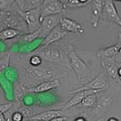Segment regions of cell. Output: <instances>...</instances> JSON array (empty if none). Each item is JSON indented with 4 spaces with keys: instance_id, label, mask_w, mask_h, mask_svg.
Listing matches in <instances>:
<instances>
[{
    "instance_id": "d6a6232c",
    "label": "cell",
    "mask_w": 121,
    "mask_h": 121,
    "mask_svg": "<svg viewBox=\"0 0 121 121\" xmlns=\"http://www.w3.org/2000/svg\"><path fill=\"white\" fill-rule=\"evenodd\" d=\"M74 120H76V121H86V119L84 118V117H78V118H76Z\"/></svg>"
},
{
    "instance_id": "d590c367",
    "label": "cell",
    "mask_w": 121,
    "mask_h": 121,
    "mask_svg": "<svg viewBox=\"0 0 121 121\" xmlns=\"http://www.w3.org/2000/svg\"><path fill=\"white\" fill-rule=\"evenodd\" d=\"M107 120H108V121H117L118 120H117V119H116V118H109Z\"/></svg>"
},
{
    "instance_id": "5b68a950",
    "label": "cell",
    "mask_w": 121,
    "mask_h": 121,
    "mask_svg": "<svg viewBox=\"0 0 121 121\" xmlns=\"http://www.w3.org/2000/svg\"><path fill=\"white\" fill-rule=\"evenodd\" d=\"M109 84V78L107 77L105 71L101 72L95 78L86 83H84L82 86L78 89L73 90V91H68L69 94H74L81 91H86V90H104Z\"/></svg>"
},
{
    "instance_id": "277c9868",
    "label": "cell",
    "mask_w": 121,
    "mask_h": 121,
    "mask_svg": "<svg viewBox=\"0 0 121 121\" xmlns=\"http://www.w3.org/2000/svg\"><path fill=\"white\" fill-rule=\"evenodd\" d=\"M24 72L28 78L37 81H46L56 78L55 70L44 66H33L31 65L24 67Z\"/></svg>"
},
{
    "instance_id": "d4e9b609",
    "label": "cell",
    "mask_w": 121,
    "mask_h": 121,
    "mask_svg": "<svg viewBox=\"0 0 121 121\" xmlns=\"http://www.w3.org/2000/svg\"><path fill=\"white\" fill-rule=\"evenodd\" d=\"M112 99L109 97H103L99 100L98 103V107H100L101 110H104V109L107 108L112 103Z\"/></svg>"
},
{
    "instance_id": "d6986e66",
    "label": "cell",
    "mask_w": 121,
    "mask_h": 121,
    "mask_svg": "<svg viewBox=\"0 0 121 121\" xmlns=\"http://www.w3.org/2000/svg\"><path fill=\"white\" fill-rule=\"evenodd\" d=\"M99 93V92L92 93V94H90L87 96H86L85 98L83 99V100L82 101V103H80L81 107H85V108H89V107H93L97 102Z\"/></svg>"
},
{
    "instance_id": "52a82bcc",
    "label": "cell",
    "mask_w": 121,
    "mask_h": 121,
    "mask_svg": "<svg viewBox=\"0 0 121 121\" xmlns=\"http://www.w3.org/2000/svg\"><path fill=\"white\" fill-rule=\"evenodd\" d=\"M0 28L4 29L7 28H13L20 30L22 23L16 14L10 11H0Z\"/></svg>"
},
{
    "instance_id": "e575fe53",
    "label": "cell",
    "mask_w": 121,
    "mask_h": 121,
    "mask_svg": "<svg viewBox=\"0 0 121 121\" xmlns=\"http://www.w3.org/2000/svg\"><path fill=\"white\" fill-rule=\"evenodd\" d=\"M119 36V40H118V43L120 45H121V33H119L118 34Z\"/></svg>"
},
{
    "instance_id": "8fae6325",
    "label": "cell",
    "mask_w": 121,
    "mask_h": 121,
    "mask_svg": "<svg viewBox=\"0 0 121 121\" xmlns=\"http://www.w3.org/2000/svg\"><path fill=\"white\" fill-rule=\"evenodd\" d=\"M91 18L93 28H97L103 17L104 0H91Z\"/></svg>"
},
{
    "instance_id": "83f0119b",
    "label": "cell",
    "mask_w": 121,
    "mask_h": 121,
    "mask_svg": "<svg viewBox=\"0 0 121 121\" xmlns=\"http://www.w3.org/2000/svg\"><path fill=\"white\" fill-rule=\"evenodd\" d=\"M13 103H2V104H0V110H1V112L4 114L5 112H7V111L10 110V109L11 108V107H12Z\"/></svg>"
},
{
    "instance_id": "484cf974",
    "label": "cell",
    "mask_w": 121,
    "mask_h": 121,
    "mask_svg": "<svg viewBox=\"0 0 121 121\" xmlns=\"http://www.w3.org/2000/svg\"><path fill=\"white\" fill-rule=\"evenodd\" d=\"M42 60L43 59L41 58V56H40L37 54H34L29 59V63H30V65H32L33 66H38L41 65Z\"/></svg>"
},
{
    "instance_id": "cb8c5ba5",
    "label": "cell",
    "mask_w": 121,
    "mask_h": 121,
    "mask_svg": "<svg viewBox=\"0 0 121 121\" xmlns=\"http://www.w3.org/2000/svg\"><path fill=\"white\" fill-rule=\"evenodd\" d=\"M10 59H11V56H10V54H7V56H3L0 60V73H3L6 69L8 68L10 64Z\"/></svg>"
},
{
    "instance_id": "74e56055",
    "label": "cell",
    "mask_w": 121,
    "mask_h": 121,
    "mask_svg": "<svg viewBox=\"0 0 121 121\" xmlns=\"http://www.w3.org/2000/svg\"><path fill=\"white\" fill-rule=\"evenodd\" d=\"M116 1H120V2H121V0H116Z\"/></svg>"
},
{
    "instance_id": "4dcf8cb0",
    "label": "cell",
    "mask_w": 121,
    "mask_h": 121,
    "mask_svg": "<svg viewBox=\"0 0 121 121\" xmlns=\"http://www.w3.org/2000/svg\"><path fill=\"white\" fill-rule=\"evenodd\" d=\"M65 120H68V118L65 116H60L53 118L51 121H65Z\"/></svg>"
},
{
    "instance_id": "30bf717a",
    "label": "cell",
    "mask_w": 121,
    "mask_h": 121,
    "mask_svg": "<svg viewBox=\"0 0 121 121\" xmlns=\"http://www.w3.org/2000/svg\"><path fill=\"white\" fill-rule=\"evenodd\" d=\"M102 19L106 22L116 23L121 26V18L118 14L113 0H104Z\"/></svg>"
},
{
    "instance_id": "f546056e",
    "label": "cell",
    "mask_w": 121,
    "mask_h": 121,
    "mask_svg": "<svg viewBox=\"0 0 121 121\" xmlns=\"http://www.w3.org/2000/svg\"><path fill=\"white\" fill-rule=\"evenodd\" d=\"M15 3H17L19 8L21 10H24V6H25V0H15Z\"/></svg>"
},
{
    "instance_id": "836d02e7",
    "label": "cell",
    "mask_w": 121,
    "mask_h": 121,
    "mask_svg": "<svg viewBox=\"0 0 121 121\" xmlns=\"http://www.w3.org/2000/svg\"><path fill=\"white\" fill-rule=\"evenodd\" d=\"M59 1L60 2V3H63V4L65 6V7H67V5H68V2H69V0H59Z\"/></svg>"
},
{
    "instance_id": "1f68e13d",
    "label": "cell",
    "mask_w": 121,
    "mask_h": 121,
    "mask_svg": "<svg viewBox=\"0 0 121 121\" xmlns=\"http://www.w3.org/2000/svg\"><path fill=\"white\" fill-rule=\"evenodd\" d=\"M5 120H7V119L5 118L4 116H3V113L0 110V121H5Z\"/></svg>"
},
{
    "instance_id": "ffe728a7",
    "label": "cell",
    "mask_w": 121,
    "mask_h": 121,
    "mask_svg": "<svg viewBox=\"0 0 121 121\" xmlns=\"http://www.w3.org/2000/svg\"><path fill=\"white\" fill-rule=\"evenodd\" d=\"M14 92H15V100L17 102H19L21 101L24 96L25 93L27 92L26 88H25V86L21 85L20 83L16 82L15 84V90H14Z\"/></svg>"
},
{
    "instance_id": "f35d334b",
    "label": "cell",
    "mask_w": 121,
    "mask_h": 121,
    "mask_svg": "<svg viewBox=\"0 0 121 121\" xmlns=\"http://www.w3.org/2000/svg\"><path fill=\"white\" fill-rule=\"evenodd\" d=\"M120 79H121V78H120Z\"/></svg>"
},
{
    "instance_id": "e0dca14e",
    "label": "cell",
    "mask_w": 121,
    "mask_h": 121,
    "mask_svg": "<svg viewBox=\"0 0 121 121\" xmlns=\"http://www.w3.org/2000/svg\"><path fill=\"white\" fill-rule=\"evenodd\" d=\"M120 44L117 42L116 44L107 48L102 49L98 52V56L101 59H106V58H112L116 57V56L119 53V48H120Z\"/></svg>"
},
{
    "instance_id": "ac0fdd59",
    "label": "cell",
    "mask_w": 121,
    "mask_h": 121,
    "mask_svg": "<svg viewBox=\"0 0 121 121\" xmlns=\"http://www.w3.org/2000/svg\"><path fill=\"white\" fill-rule=\"evenodd\" d=\"M22 34V32L19 29L13 28H7L0 30V39L3 40L15 38Z\"/></svg>"
},
{
    "instance_id": "8d00e7d4",
    "label": "cell",
    "mask_w": 121,
    "mask_h": 121,
    "mask_svg": "<svg viewBox=\"0 0 121 121\" xmlns=\"http://www.w3.org/2000/svg\"><path fill=\"white\" fill-rule=\"evenodd\" d=\"M119 75H120V78H121V66L119 67Z\"/></svg>"
},
{
    "instance_id": "44dd1931",
    "label": "cell",
    "mask_w": 121,
    "mask_h": 121,
    "mask_svg": "<svg viewBox=\"0 0 121 121\" xmlns=\"http://www.w3.org/2000/svg\"><path fill=\"white\" fill-rule=\"evenodd\" d=\"M15 4H17L15 0H0V11H10L11 9H14L15 11L18 7H14Z\"/></svg>"
},
{
    "instance_id": "7402d4cb",
    "label": "cell",
    "mask_w": 121,
    "mask_h": 121,
    "mask_svg": "<svg viewBox=\"0 0 121 121\" xmlns=\"http://www.w3.org/2000/svg\"><path fill=\"white\" fill-rule=\"evenodd\" d=\"M40 36V30H36L33 32H28V34H24L21 36V40L26 42H31L32 40H36V38H39Z\"/></svg>"
},
{
    "instance_id": "ba28073f",
    "label": "cell",
    "mask_w": 121,
    "mask_h": 121,
    "mask_svg": "<svg viewBox=\"0 0 121 121\" xmlns=\"http://www.w3.org/2000/svg\"><path fill=\"white\" fill-rule=\"evenodd\" d=\"M101 64L108 78H111L117 85H120L121 79L119 75V67L116 65V57L101 59Z\"/></svg>"
},
{
    "instance_id": "f1b7e54d",
    "label": "cell",
    "mask_w": 121,
    "mask_h": 121,
    "mask_svg": "<svg viewBox=\"0 0 121 121\" xmlns=\"http://www.w3.org/2000/svg\"><path fill=\"white\" fill-rule=\"evenodd\" d=\"M67 7H84L78 0H69L68 2V5Z\"/></svg>"
},
{
    "instance_id": "7a4b0ae2",
    "label": "cell",
    "mask_w": 121,
    "mask_h": 121,
    "mask_svg": "<svg viewBox=\"0 0 121 121\" xmlns=\"http://www.w3.org/2000/svg\"><path fill=\"white\" fill-rule=\"evenodd\" d=\"M16 11L25 21L27 26H28V32H33L40 28L41 20L43 19L40 7L31 10L18 9Z\"/></svg>"
},
{
    "instance_id": "9c48e42d",
    "label": "cell",
    "mask_w": 121,
    "mask_h": 121,
    "mask_svg": "<svg viewBox=\"0 0 121 121\" xmlns=\"http://www.w3.org/2000/svg\"><path fill=\"white\" fill-rule=\"evenodd\" d=\"M61 14H55L46 15L43 17L40 27L39 28L40 30V38H44L55 27L59 25L60 19L61 18Z\"/></svg>"
},
{
    "instance_id": "2e32d148",
    "label": "cell",
    "mask_w": 121,
    "mask_h": 121,
    "mask_svg": "<svg viewBox=\"0 0 121 121\" xmlns=\"http://www.w3.org/2000/svg\"><path fill=\"white\" fill-rule=\"evenodd\" d=\"M65 111L64 109L61 110H49L42 112L36 116L29 118V120H37V121H51L52 119L56 116H65Z\"/></svg>"
},
{
    "instance_id": "6da1fadb",
    "label": "cell",
    "mask_w": 121,
    "mask_h": 121,
    "mask_svg": "<svg viewBox=\"0 0 121 121\" xmlns=\"http://www.w3.org/2000/svg\"><path fill=\"white\" fill-rule=\"evenodd\" d=\"M68 53L69 52H65V51L60 49L58 47H50L49 44L42 46L34 52V54H37L41 56L43 60L49 63L63 65L69 70H72L68 58Z\"/></svg>"
},
{
    "instance_id": "7c38bea8",
    "label": "cell",
    "mask_w": 121,
    "mask_h": 121,
    "mask_svg": "<svg viewBox=\"0 0 121 121\" xmlns=\"http://www.w3.org/2000/svg\"><path fill=\"white\" fill-rule=\"evenodd\" d=\"M60 86V82L58 78H53L51 80H46L42 82L35 86H25L27 92L32 93H41L50 90L57 88Z\"/></svg>"
},
{
    "instance_id": "8992f818",
    "label": "cell",
    "mask_w": 121,
    "mask_h": 121,
    "mask_svg": "<svg viewBox=\"0 0 121 121\" xmlns=\"http://www.w3.org/2000/svg\"><path fill=\"white\" fill-rule=\"evenodd\" d=\"M65 6L59 0H43L40 6L42 18L46 15L64 14L65 11Z\"/></svg>"
},
{
    "instance_id": "603a6c76",
    "label": "cell",
    "mask_w": 121,
    "mask_h": 121,
    "mask_svg": "<svg viewBox=\"0 0 121 121\" xmlns=\"http://www.w3.org/2000/svg\"><path fill=\"white\" fill-rule=\"evenodd\" d=\"M43 0H25L24 10H31L39 7L41 5Z\"/></svg>"
},
{
    "instance_id": "5bb4252c",
    "label": "cell",
    "mask_w": 121,
    "mask_h": 121,
    "mask_svg": "<svg viewBox=\"0 0 121 121\" xmlns=\"http://www.w3.org/2000/svg\"><path fill=\"white\" fill-rule=\"evenodd\" d=\"M103 90H86V91H78V92H76L74 93L75 95L65 103L63 109L64 110H67V109H70L73 107L78 106V105H79L82 103L83 99L86 96H87L88 95H90V94L95 93V92H101Z\"/></svg>"
},
{
    "instance_id": "4fadbf2b",
    "label": "cell",
    "mask_w": 121,
    "mask_h": 121,
    "mask_svg": "<svg viewBox=\"0 0 121 121\" xmlns=\"http://www.w3.org/2000/svg\"><path fill=\"white\" fill-rule=\"evenodd\" d=\"M67 32L65 30H64L63 28L59 25H57L52 30L48 33V35L44 37V40H43L41 46L44 45H48V44H52L53 43H55L58 40H61L62 38H64L67 35Z\"/></svg>"
},
{
    "instance_id": "3957f363",
    "label": "cell",
    "mask_w": 121,
    "mask_h": 121,
    "mask_svg": "<svg viewBox=\"0 0 121 121\" xmlns=\"http://www.w3.org/2000/svg\"><path fill=\"white\" fill-rule=\"evenodd\" d=\"M68 58H69L71 69L76 73L78 80L82 84L86 83V81L87 79V73L89 72V69L86 64L73 50H70L69 52Z\"/></svg>"
},
{
    "instance_id": "4316f807",
    "label": "cell",
    "mask_w": 121,
    "mask_h": 121,
    "mask_svg": "<svg viewBox=\"0 0 121 121\" xmlns=\"http://www.w3.org/2000/svg\"><path fill=\"white\" fill-rule=\"evenodd\" d=\"M23 113L19 111V112H15V113H13L12 115V118H11V120L13 121H21L23 120Z\"/></svg>"
},
{
    "instance_id": "9a60e30c",
    "label": "cell",
    "mask_w": 121,
    "mask_h": 121,
    "mask_svg": "<svg viewBox=\"0 0 121 121\" xmlns=\"http://www.w3.org/2000/svg\"><path fill=\"white\" fill-rule=\"evenodd\" d=\"M59 24L64 30H65L68 32H78L81 34L84 33L83 27L79 23L72 19L61 17L60 19Z\"/></svg>"
}]
</instances>
